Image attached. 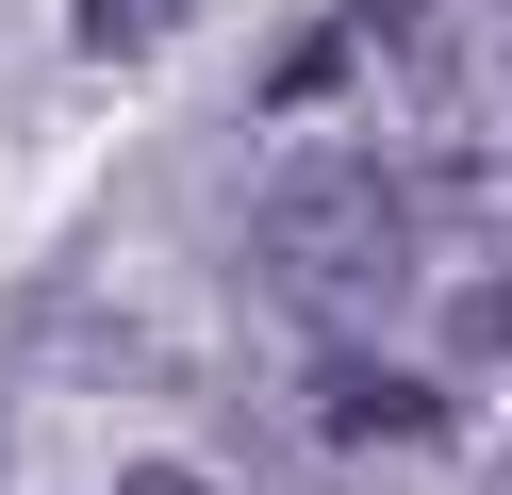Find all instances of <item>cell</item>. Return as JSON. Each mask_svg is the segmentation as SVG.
Listing matches in <instances>:
<instances>
[{
    "label": "cell",
    "mask_w": 512,
    "mask_h": 495,
    "mask_svg": "<svg viewBox=\"0 0 512 495\" xmlns=\"http://www.w3.org/2000/svg\"><path fill=\"white\" fill-rule=\"evenodd\" d=\"M83 50H100V66H133V50H166V33H182V0H83Z\"/></svg>",
    "instance_id": "3"
},
{
    "label": "cell",
    "mask_w": 512,
    "mask_h": 495,
    "mask_svg": "<svg viewBox=\"0 0 512 495\" xmlns=\"http://www.w3.org/2000/svg\"><path fill=\"white\" fill-rule=\"evenodd\" d=\"M397 248H413V215H397V182H380V165H298V182L265 198V281L314 297V314L397 297Z\"/></svg>",
    "instance_id": "1"
},
{
    "label": "cell",
    "mask_w": 512,
    "mask_h": 495,
    "mask_svg": "<svg viewBox=\"0 0 512 495\" xmlns=\"http://www.w3.org/2000/svg\"><path fill=\"white\" fill-rule=\"evenodd\" d=\"M116 495H215V479H182V462H133V479H116Z\"/></svg>",
    "instance_id": "5"
},
{
    "label": "cell",
    "mask_w": 512,
    "mask_h": 495,
    "mask_svg": "<svg viewBox=\"0 0 512 495\" xmlns=\"http://www.w3.org/2000/svg\"><path fill=\"white\" fill-rule=\"evenodd\" d=\"M446 347H463V363H512V264H496V281H463V297H446Z\"/></svg>",
    "instance_id": "4"
},
{
    "label": "cell",
    "mask_w": 512,
    "mask_h": 495,
    "mask_svg": "<svg viewBox=\"0 0 512 495\" xmlns=\"http://www.w3.org/2000/svg\"><path fill=\"white\" fill-rule=\"evenodd\" d=\"M331 413L397 446V429H446V396H430V380H380V363H347V380H331Z\"/></svg>",
    "instance_id": "2"
}]
</instances>
